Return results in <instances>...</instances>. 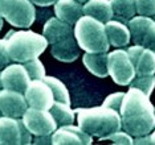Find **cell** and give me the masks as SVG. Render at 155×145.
Listing matches in <instances>:
<instances>
[{"label": "cell", "mask_w": 155, "mask_h": 145, "mask_svg": "<svg viewBox=\"0 0 155 145\" xmlns=\"http://www.w3.org/2000/svg\"><path fill=\"white\" fill-rule=\"evenodd\" d=\"M84 15L90 16L101 23H107L113 19L110 0H87L84 3Z\"/></svg>", "instance_id": "20"}, {"label": "cell", "mask_w": 155, "mask_h": 145, "mask_svg": "<svg viewBox=\"0 0 155 145\" xmlns=\"http://www.w3.org/2000/svg\"><path fill=\"white\" fill-rule=\"evenodd\" d=\"M73 34L82 50L90 53L109 52L110 44L105 30V24L93 17L86 15L81 16L74 24Z\"/></svg>", "instance_id": "4"}, {"label": "cell", "mask_w": 155, "mask_h": 145, "mask_svg": "<svg viewBox=\"0 0 155 145\" xmlns=\"http://www.w3.org/2000/svg\"><path fill=\"white\" fill-rule=\"evenodd\" d=\"M80 52L81 48L76 40L74 34L51 45L52 55L60 62H74L80 57Z\"/></svg>", "instance_id": "16"}, {"label": "cell", "mask_w": 155, "mask_h": 145, "mask_svg": "<svg viewBox=\"0 0 155 145\" xmlns=\"http://www.w3.org/2000/svg\"><path fill=\"white\" fill-rule=\"evenodd\" d=\"M4 40L11 61L20 63L38 58L48 46L47 38L32 30H11L4 36Z\"/></svg>", "instance_id": "3"}, {"label": "cell", "mask_w": 155, "mask_h": 145, "mask_svg": "<svg viewBox=\"0 0 155 145\" xmlns=\"http://www.w3.org/2000/svg\"><path fill=\"white\" fill-rule=\"evenodd\" d=\"M9 62H11V58H9L8 49H7V41L4 38H0V71L7 65H9Z\"/></svg>", "instance_id": "29"}, {"label": "cell", "mask_w": 155, "mask_h": 145, "mask_svg": "<svg viewBox=\"0 0 155 145\" xmlns=\"http://www.w3.org/2000/svg\"><path fill=\"white\" fill-rule=\"evenodd\" d=\"M35 5H38V7H51V5H54L57 0H31Z\"/></svg>", "instance_id": "32"}, {"label": "cell", "mask_w": 155, "mask_h": 145, "mask_svg": "<svg viewBox=\"0 0 155 145\" xmlns=\"http://www.w3.org/2000/svg\"><path fill=\"white\" fill-rule=\"evenodd\" d=\"M32 144H52V135L48 136H35Z\"/></svg>", "instance_id": "30"}, {"label": "cell", "mask_w": 155, "mask_h": 145, "mask_svg": "<svg viewBox=\"0 0 155 145\" xmlns=\"http://www.w3.org/2000/svg\"><path fill=\"white\" fill-rule=\"evenodd\" d=\"M134 144L137 145H149L151 144V139H150V135H144V136H138V137H134Z\"/></svg>", "instance_id": "31"}, {"label": "cell", "mask_w": 155, "mask_h": 145, "mask_svg": "<svg viewBox=\"0 0 155 145\" xmlns=\"http://www.w3.org/2000/svg\"><path fill=\"white\" fill-rule=\"evenodd\" d=\"M119 115L122 129L133 137L150 135L155 128V107L143 91L129 87L125 93Z\"/></svg>", "instance_id": "1"}, {"label": "cell", "mask_w": 155, "mask_h": 145, "mask_svg": "<svg viewBox=\"0 0 155 145\" xmlns=\"http://www.w3.org/2000/svg\"><path fill=\"white\" fill-rule=\"evenodd\" d=\"M28 107L49 109L54 102V96L51 87L44 79H32L24 93Z\"/></svg>", "instance_id": "10"}, {"label": "cell", "mask_w": 155, "mask_h": 145, "mask_svg": "<svg viewBox=\"0 0 155 145\" xmlns=\"http://www.w3.org/2000/svg\"><path fill=\"white\" fill-rule=\"evenodd\" d=\"M105 30H106L110 46L115 49H125L131 42V34H130L127 24L119 20L111 19L105 23Z\"/></svg>", "instance_id": "15"}, {"label": "cell", "mask_w": 155, "mask_h": 145, "mask_svg": "<svg viewBox=\"0 0 155 145\" xmlns=\"http://www.w3.org/2000/svg\"><path fill=\"white\" fill-rule=\"evenodd\" d=\"M0 82L3 88L15 90L24 94L31 82V77L23 63L15 62L7 65L0 71Z\"/></svg>", "instance_id": "9"}, {"label": "cell", "mask_w": 155, "mask_h": 145, "mask_svg": "<svg viewBox=\"0 0 155 145\" xmlns=\"http://www.w3.org/2000/svg\"><path fill=\"white\" fill-rule=\"evenodd\" d=\"M107 53L109 52H100V53H90L85 52L82 55V62L87 69L97 78H106L109 75L107 70Z\"/></svg>", "instance_id": "19"}, {"label": "cell", "mask_w": 155, "mask_h": 145, "mask_svg": "<svg viewBox=\"0 0 155 145\" xmlns=\"http://www.w3.org/2000/svg\"><path fill=\"white\" fill-rule=\"evenodd\" d=\"M126 52L135 68L137 75L155 74V52L135 44L129 46Z\"/></svg>", "instance_id": "13"}, {"label": "cell", "mask_w": 155, "mask_h": 145, "mask_svg": "<svg viewBox=\"0 0 155 145\" xmlns=\"http://www.w3.org/2000/svg\"><path fill=\"white\" fill-rule=\"evenodd\" d=\"M77 2H78V3H81V4H84V3H86L87 0H77Z\"/></svg>", "instance_id": "35"}, {"label": "cell", "mask_w": 155, "mask_h": 145, "mask_svg": "<svg viewBox=\"0 0 155 145\" xmlns=\"http://www.w3.org/2000/svg\"><path fill=\"white\" fill-rule=\"evenodd\" d=\"M54 15L60 20L74 25L77 20L84 16V4L77 0H57L54 4Z\"/></svg>", "instance_id": "18"}, {"label": "cell", "mask_w": 155, "mask_h": 145, "mask_svg": "<svg viewBox=\"0 0 155 145\" xmlns=\"http://www.w3.org/2000/svg\"><path fill=\"white\" fill-rule=\"evenodd\" d=\"M43 79L48 83V86L51 87L52 93H53V96H54V100L62 102V103H66V104H70L69 91H68V88H66V86L58 79V78L45 75Z\"/></svg>", "instance_id": "23"}, {"label": "cell", "mask_w": 155, "mask_h": 145, "mask_svg": "<svg viewBox=\"0 0 155 145\" xmlns=\"http://www.w3.org/2000/svg\"><path fill=\"white\" fill-rule=\"evenodd\" d=\"M150 139H151V144H154L155 145V128H154V131L150 133Z\"/></svg>", "instance_id": "33"}, {"label": "cell", "mask_w": 155, "mask_h": 145, "mask_svg": "<svg viewBox=\"0 0 155 145\" xmlns=\"http://www.w3.org/2000/svg\"><path fill=\"white\" fill-rule=\"evenodd\" d=\"M154 19H155V16H154Z\"/></svg>", "instance_id": "37"}, {"label": "cell", "mask_w": 155, "mask_h": 145, "mask_svg": "<svg viewBox=\"0 0 155 145\" xmlns=\"http://www.w3.org/2000/svg\"><path fill=\"white\" fill-rule=\"evenodd\" d=\"M105 140H110L113 144H126V145L134 144V137L131 135H129V133L123 129H119L117 132H113L110 135L105 136L101 141H105Z\"/></svg>", "instance_id": "26"}, {"label": "cell", "mask_w": 155, "mask_h": 145, "mask_svg": "<svg viewBox=\"0 0 155 145\" xmlns=\"http://www.w3.org/2000/svg\"><path fill=\"white\" fill-rule=\"evenodd\" d=\"M73 34V25L60 20L58 17H49L45 21L43 28V36L47 38L48 44H54L60 40L69 37Z\"/></svg>", "instance_id": "17"}, {"label": "cell", "mask_w": 155, "mask_h": 145, "mask_svg": "<svg viewBox=\"0 0 155 145\" xmlns=\"http://www.w3.org/2000/svg\"><path fill=\"white\" fill-rule=\"evenodd\" d=\"M2 88H3V87H2V82H0V90H2Z\"/></svg>", "instance_id": "36"}, {"label": "cell", "mask_w": 155, "mask_h": 145, "mask_svg": "<svg viewBox=\"0 0 155 145\" xmlns=\"http://www.w3.org/2000/svg\"><path fill=\"white\" fill-rule=\"evenodd\" d=\"M93 143V136L86 133L78 125L57 127L52 133V144L54 145H90Z\"/></svg>", "instance_id": "11"}, {"label": "cell", "mask_w": 155, "mask_h": 145, "mask_svg": "<svg viewBox=\"0 0 155 145\" xmlns=\"http://www.w3.org/2000/svg\"><path fill=\"white\" fill-rule=\"evenodd\" d=\"M137 15L142 16H155V0H135Z\"/></svg>", "instance_id": "27"}, {"label": "cell", "mask_w": 155, "mask_h": 145, "mask_svg": "<svg viewBox=\"0 0 155 145\" xmlns=\"http://www.w3.org/2000/svg\"><path fill=\"white\" fill-rule=\"evenodd\" d=\"M23 65L25 66L27 71L31 77V80L32 79H43V78L47 75V74H45V68H44L43 62H41L38 58L29 59V61L24 62Z\"/></svg>", "instance_id": "25"}, {"label": "cell", "mask_w": 155, "mask_h": 145, "mask_svg": "<svg viewBox=\"0 0 155 145\" xmlns=\"http://www.w3.org/2000/svg\"><path fill=\"white\" fill-rule=\"evenodd\" d=\"M107 70L114 83L119 86H129L137 75L135 68L125 49H115L107 53Z\"/></svg>", "instance_id": "6"}, {"label": "cell", "mask_w": 155, "mask_h": 145, "mask_svg": "<svg viewBox=\"0 0 155 145\" xmlns=\"http://www.w3.org/2000/svg\"><path fill=\"white\" fill-rule=\"evenodd\" d=\"M129 87L138 88L143 91L147 96L153 94L155 88V74H146V75H135L134 79L130 82Z\"/></svg>", "instance_id": "24"}, {"label": "cell", "mask_w": 155, "mask_h": 145, "mask_svg": "<svg viewBox=\"0 0 155 145\" xmlns=\"http://www.w3.org/2000/svg\"><path fill=\"white\" fill-rule=\"evenodd\" d=\"M77 124L90 136L102 140L105 136L122 129V119L118 111L105 106L76 109Z\"/></svg>", "instance_id": "2"}, {"label": "cell", "mask_w": 155, "mask_h": 145, "mask_svg": "<svg viewBox=\"0 0 155 145\" xmlns=\"http://www.w3.org/2000/svg\"><path fill=\"white\" fill-rule=\"evenodd\" d=\"M21 119L33 136H48L57 129V123L49 109L28 107Z\"/></svg>", "instance_id": "8"}, {"label": "cell", "mask_w": 155, "mask_h": 145, "mask_svg": "<svg viewBox=\"0 0 155 145\" xmlns=\"http://www.w3.org/2000/svg\"><path fill=\"white\" fill-rule=\"evenodd\" d=\"M113 8V19L127 24V21L137 15L135 0H110Z\"/></svg>", "instance_id": "21"}, {"label": "cell", "mask_w": 155, "mask_h": 145, "mask_svg": "<svg viewBox=\"0 0 155 145\" xmlns=\"http://www.w3.org/2000/svg\"><path fill=\"white\" fill-rule=\"evenodd\" d=\"M0 16L12 27L27 29L36 20V8L31 0H0Z\"/></svg>", "instance_id": "5"}, {"label": "cell", "mask_w": 155, "mask_h": 145, "mask_svg": "<svg viewBox=\"0 0 155 145\" xmlns=\"http://www.w3.org/2000/svg\"><path fill=\"white\" fill-rule=\"evenodd\" d=\"M123 96H125V93H113L110 95H107L106 99L104 100V104L102 106L109 107V108H113V109H115V111L119 112V108H121Z\"/></svg>", "instance_id": "28"}, {"label": "cell", "mask_w": 155, "mask_h": 145, "mask_svg": "<svg viewBox=\"0 0 155 145\" xmlns=\"http://www.w3.org/2000/svg\"><path fill=\"white\" fill-rule=\"evenodd\" d=\"M3 25H4V19H3L2 16H0V30L3 29Z\"/></svg>", "instance_id": "34"}, {"label": "cell", "mask_w": 155, "mask_h": 145, "mask_svg": "<svg viewBox=\"0 0 155 145\" xmlns=\"http://www.w3.org/2000/svg\"><path fill=\"white\" fill-rule=\"evenodd\" d=\"M49 112L52 114L53 119L57 123V127H64L73 124L76 120V112L72 109L70 104L62 103V102L54 100L52 107L49 108Z\"/></svg>", "instance_id": "22"}, {"label": "cell", "mask_w": 155, "mask_h": 145, "mask_svg": "<svg viewBox=\"0 0 155 145\" xmlns=\"http://www.w3.org/2000/svg\"><path fill=\"white\" fill-rule=\"evenodd\" d=\"M28 108L23 93L8 88L0 90V114L9 118H21Z\"/></svg>", "instance_id": "12"}, {"label": "cell", "mask_w": 155, "mask_h": 145, "mask_svg": "<svg viewBox=\"0 0 155 145\" xmlns=\"http://www.w3.org/2000/svg\"><path fill=\"white\" fill-rule=\"evenodd\" d=\"M131 41L155 52V19L150 16H134L127 21Z\"/></svg>", "instance_id": "7"}, {"label": "cell", "mask_w": 155, "mask_h": 145, "mask_svg": "<svg viewBox=\"0 0 155 145\" xmlns=\"http://www.w3.org/2000/svg\"><path fill=\"white\" fill-rule=\"evenodd\" d=\"M21 118L0 116V145L21 144Z\"/></svg>", "instance_id": "14"}]
</instances>
